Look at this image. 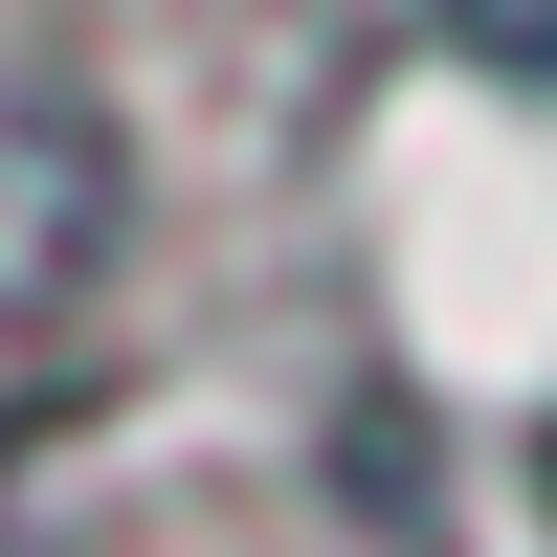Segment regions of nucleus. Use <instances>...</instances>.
<instances>
[{"mask_svg":"<svg viewBox=\"0 0 557 557\" xmlns=\"http://www.w3.org/2000/svg\"><path fill=\"white\" fill-rule=\"evenodd\" d=\"M89 290H112V134L67 112V67L0 45V424L67 380Z\"/></svg>","mask_w":557,"mask_h":557,"instance_id":"1","label":"nucleus"},{"mask_svg":"<svg viewBox=\"0 0 557 557\" xmlns=\"http://www.w3.org/2000/svg\"><path fill=\"white\" fill-rule=\"evenodd\" d=\"M446 45H469V67H513V89H557V0H446Z\"/></svg>","mask_w":557,"mask_h":557,"instance_id":"2","label":"nucleus"}]
</instances>
